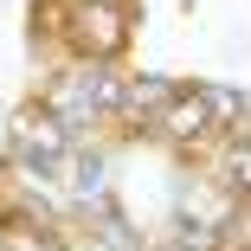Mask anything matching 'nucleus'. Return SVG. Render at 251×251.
Masks as SVG:
<instances>
[{"label":"nucleus","mask_w":251,"mask_h":251,"mask_svg":"<svg viewBox=\"0 0 251 251\" xmlns=\"http://www.w3.org/2000/svg\"><path fill=\"white\" fill-rule=\"evenodd\" d=\"M123 7H103V13H97V7H84L77 13V45H84V52H97V58H110L116 52V45H123Z\"/></svg>","instance_id":"f257e3e1"},{"label":"nucleus","mask_w":251,"mask_h":251,"mask_svg":"<svg viewBox=\"0 0 251 251\" xmlns=\"http://www.w3.org/2000/svg\"><path fill=\"white\" fill-rule=\"evenodd\" d=\"M161 129H168L174 142H193V135H206V129H213V97H200V90H180L174 103H168V116H161Z\"/></svg>","instance_id":"f03ea898"},{"label":"nucleus","mask_w":251,"mask_h":251,"mask_svg":"<svg viewBox=\"0 0 251 251\" xmlns=\"http://www.w3.org/2000/svg\"><path fill=\"white\" fill-rule=\"evenodd\" d=\"M232 187L251 193V135H238V148H232Z\"/></svg>","instance_id":"7ed1b4c3"}]
</instances>
